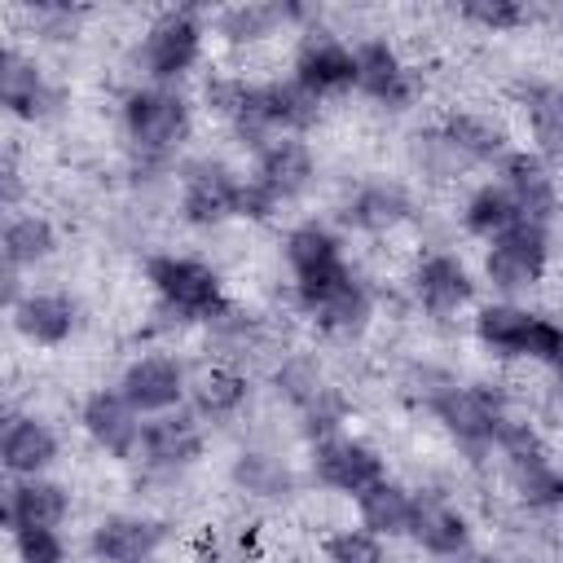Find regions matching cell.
<instances>
[{"label": "cell", "instance_id": "6da1fadb", "mask_svg": "<svg viewBox=\"0 0 563 563\" xmlns=\"http://www.w3.org/2000/svg\"><path fill=\"white\" fill-rule=\"evenodd\" d=\"M119 119H123V136L128 145L150 158V163H167L194 132V106L180 88H167V84H136L128 88L123 106H119Z\"/></svg>", "mask_w": 563, "mask_h": 563}, {"label": "cell", "instance_id": "44dd1931", "mask_svg": "<svg viewBox=\"0 0 563 563\" xmlns=\"http://www.w3.org/2000/svg\"><path fill=\"white\" fill-rule=\"evenodd\" d=\"M62 457L57 431L35 413H9L0 427V466L9 479H35L48 475V466Z\"/></svg>", "mask_w": 563, "mask_h": 563}, {"label": "cell", "instance_id": "74e56055", "mask_svg": "<svg viewBox=\"0 0 563 563\" xmlns=\"http://www.w3.org/2000/svg\"><path fill=\"white\" fill-rule=\"evenodd\" d=\"M246 97H251V79H242V75L211 70V75L202 79V106H207V114H216V119H224V123H233V119L242 114Z\"/></svg>", "mask_w": 563, "mask_h": 563}, {"label": "cell", "instance_id": "cb8c5ba5", "mask_svg": "<svg viewBox=\"0 0 563 563\" xmlns=\"http://www.w3.org/2000/svg\"><path fill=\"white\" fill-rule=\"evenodd\" d=\"M0 106L22 123H35L57 106V88L48 84V75L13 44L0 53Z\"/></svg>", "mask_w": 563, "mask_h": 563}, {"label": "cell", "instance_id": "ba28073f", "mask_svg": "<svg viewBox=\"0 0 563 563\" xmlns=\"http://www.w3.org/2000/svg\"><path fill=\"white\" fill-rule=\"evenodd\" d=\"M246 176L220 158H194L180 167V216L194 229H216L224 220H242Z\"/></svg>", "mask_w": 563, "mask_h": 563}, {"label": "cell", "instance_id": "3957f363", "mask_svg": "<svg viewBox=\"0 0 563 563\" xmlns=\"http://www.w3.org/2000/svg\"><path fill=\"white\" fill-rule=\"evenodd\" d=\"M317 180V154L303 136H277L264 150H255V167L246 176V202L242 220H273L286 202L308 194Z\"/></svg>", "mask_w": 563, "mask_h": 563}, {"label": "cell", "instance_id": "60d3db41", "mask_svg": "<svg viewBox=\"0 0 563 563\" xmlns=\"http://www.w3.org/2000/svg\"><path fill=\"white\" fill-rule=\"evenodd\" d=\"M18 194H22V176H18V158L9 150L4 163H0V198H4V207H18Z\"/></svg>", "mask_w": 563, "mask_h": 563}, {"label": "cell", "instance_id": "484cf974", "mask_svg": "<svg viewBox=\"0 0 563 563\" xmlns=\"http://www.w3.org/2000/svg\"><path fill=\"white\" fill-rule=\"evenodd\" d=\"M251 400V378L233 361H211L189 383V409L202 422H233Z\"/></svg>", "mask_w": 563, "mask_h": 563}, {"label": "cell", "instance_id": "7bdbcfd3", "mask_svg": "<svg viewBox=\"0 0 563 563\" xmlns=\"http://www.w3.org/2000/svg\"><path fill=\"white\" fill-rule=\"evenodd\" d=\"M449 563H497L493 554H479V550H466V554H457V559H449Z\"/></svg>", "mask_w": 563, "mask_h": 563}, {"label": "cell", "instance_id": "7402d4cb", "mask_svg": "<svg viewBox=\"0 0 563 563\" xmlns=\"http://www.w3.org/2000/svg\"><path fill=\"white\" fill-rule=\"evenodd\" d=\"M317 26V9L308 4H264V0H246V4H229L220 13H211V31L233 44V48H251L268 35H277L282 26Z\"/></svg>", "mask_w": 563, "mask_h": 563}, {"label": "cell", "instance_id": "b9f144b4", "mask_svg": "<svg viewBox=\"0 0 563 563\" xmlns=\"http://www.w3.org/2000/svg\"><path fill=\"white\" fill-rule=\"evenodd\" d=\"M198 563H246V554L242 550H229V545H207L198 554Z\"/></svg>", "mask_w": 563, "mask_h": 563}, {"label": "cell", "instance_id": "f1b7e54d", "mask_svg": "<svg viewBox=\"0 0 563 563\" xmlns=\"http://www.w3.org/2000/svg\"><path fill=\"white\" fill-rule=\"evenodd\" d=\"M413 211L405 185L396 180H365L352 189V198L343 202V220L361 233H391L396 224H405Z\"/></svg>", "mask_w": 563, "mask_h": 563}, {"label": "cell", "instance_id": "30bf717a", "mask_svg": "<svg viewBox=\"0 0 563 563\" xmlns=\"http://www.w3.org/2000/svg\"><path fill=\"white\" fill-rule=\"evenodd\" d=\"M290 79L299 88H308L317 101L352 92L356 88V48L325 26H308V31H299V44L290 57Z\"/></svg>", "mask_w": 563, "mask_h": 563}, {"label": "cell", "instance_id": "8992f818", "mask_svg": "<svg viewBox=\"0 0 563 563\" xmlns=\"http://www.w3.org/2000/svg\"><path fill=\"white\" fill-rule=\"evenodd\" d=\"M475 339L493 352V356H523V361H541L554 365L563 356V325L515 303V299H493L475 312Z\"/></svg>", "mask_w": 563, "mask_h": 563}, {"label": "cell", "instance_id": "ab89813d", "mask_svg": "<svg viewBox=\"0 0 563 563\" xmlns=\"http://www.w3.org/2000/svg\"><path fill=\"white\" fill-rule=\"evenodd\" d=\"M413 141H418V145H413V158H418L431 176H453V172L462 167V154L444 141V132H440V128H435V132H427V136L418 132Z\"/></svg>", "mask_w": 563, "mask_h": 563}, {"label": "cell", "instance_id": "9a60e30c", "mask_svg": "<svg viewBox=\"0 0 563 563\" xmlns=\"http://www.w3.org/2000/svg\"><path fill=\"white\" fill-rule=\"evenodd\" d=\"M356 48V92H365L369 101H378L383 110H405L418 97V79L409 70V62L396 53V44H387L383 35H369Z\"/></svg>", "mask_w": 563, "mask_h": 563}, {"label": "cell", "instance_id": "ffe728a7", "mask_svg": "<svg viewBox=\"0 0 563 563\" xmlns=\"http://www.w3.org/2000/svg\"><path fill=\"white\" fill-rule=\"evenodd\" d=\"M497 176L501 185L510 189L515 207L523 211V220H537V224H550L559 216V180H554V167L550 158H541L537 150H510L501 163H497Z\"/></svg>", "mask_w": 563, "mask_h": 563}, {"label": "cell", "instance_id": "836d02e7", "mask_svg": "<svg viewBox=\"0 0 563 563\" xmlns=\"http://www.w3.org/2000/svg\"><path fill=\"white\" fill-rule=\"evenodd\" d=\"M229 479L251 497H286L290 493V466L264 449H242L233 457Z\"/></svg>", "mask_w": 563, "mask_h": 563}, {"label": "cell", "instance_id": "d4e9b609", "mask_svg": "<svg viewBox=\"0 0 563 563\" xmlns=\"http://www.w3.org/2000/svg\"><path fill=\"white\" fill-rule=\"evenodd\" d=\"M70 519V488L53 475L35 479H9L4 488V523L18 528H62Z\"/></svg>", "mask_w": 563, "mask_h": 563}, {"label": "cell", "instance_id": "9c48e42d", "mask_svg": "<svg viewBox=\"0 0 563 563\" xmlns=\"http://www.w3.org/2000/svg\"><path fill=\"white\" fill-rule=\"evenodd\" d=\"M545 268H550V229L537 220H519L484 251V277L506 299L532 290L545 277Z\"/></svg>", "mask_w": 563, "mask_h": 563}, {"label": "cell", "instance_id": "8fae6325", "mask_svg": "<svg viewBox=\"0 0 563 563\" xmlns=\"http://www.w3.org/2000/svg\"><path fill=\"white\" fill-rule=\"evenodd\" d=\"M189 369L172 356V352H141V356H132L128 365H123V374H119V391H123V400L141 413V418H158V413H176V409H185V400H189Z\"/></svg>", "mask_w": 563, "mask_h": 563}, {"label": "cell", "instance_id": "5b68a950", "mask_svg": "<svg viewBox=\"0 0 563 563\" xmlns=\"http://www.w3.org/2000/svg\"><path fill=\"white\" fill-rule=\"evenodd\" d=\"M317 119H321V101L308 88H299L295 79H268V84H251V97L229 128L238 132L242 145L264 150L277 136H303Z\"/></svg>", "mask_w": 563, "mask_h": 563}, {"label": "cell", "instance_id": "e575fe53", "mask_svg": "<svg viewBox=\"0 0 563 563\" xmlns=\"http://www.w3.org/2000/svg\"><path fill=\"white\" fill-rule=\"evenodd\" d=\"M321 559L325 563H387V545L383 537H374L369 528H339L321 541Z\"/></svg>", "mask_w": 563, "mask_h": 563}, {"label": "cell", "instance_id": "ac0fdd59", "mask_svg": "<svg viewBox=\"0 0 563 563\" xmlns=\"http://www.w3.org/2000/svg\"><path fill=\"white\" fill-rule=\"evenodd\" d=\"M282 255H286V268H290V282L295 290L299 286H317V282H330L339 273H347V251H343V238L321 224V220H303L295 229H286L282 238Z\"/></svg>", "mask_w": 563, "mask_h": 563}, {"label": "cell", "instance_id": "7a4b0ae2", "mask_svg": "<svg viewBox=\"0 0 563 563\" xmlns=\"http://www.w3.org/2000/svg\"><path fill=\"white\" fill-rule=\"evenodd\" d=\"M145 282L154 290V299L176 317V321H207L216 325L229 312V295H224V277L198 260V255H150L145 260Z\"/></svg>", "mask_w": 563, "mask_h": 563}, {"label": "cell", "instance_id": "f546056e", "mask_svg": "<svg viewBox=\"0 0 563 563\" xmlns=\"http://www.w3.org/2000/svg\"><path fill=\"white\" fill-rule=\"evenodd\" d=\"M440 132L462 154V163H501L515 150L510 136H506V128L493 114H479V110H453L440 123Z\"/></svg>", "mask_w": 563, "mask_h": 563}, {"label": "cell", "instance_id": "4fadbf2b", "mask_svg": "<svg viewBox=\"0 0 563 563\" xmlns=\"http://www.w3.org/2000/svg\"><path fill=\"white\" fill-rule=\"evenodd\" d=\"M295 299H299V308L317 321V330H325V334H361L365 325H369V312H374V295H369V286L347 268V273H339V277H330V282H317V286H299L295 290Z\"/></svg>", "mask_w": 563, "mask_h": 563}, {"label": "cell", "instance_id": "4316f807", "mask_svg": "<svg viewBox=\"0 0 563 563\" xmlns=\"http://www.w3.org/2000/svg\"><path fill=\"white\" fill-rule=\"evenodd\" d=\"M409 537H413L418 550H427L431 559H444L449 563V559H457V554L471 550L475 528H471L466 510H457L453 501L418 493V515H413V532Z\"/></svg>", "mask_w": 563, "mask_h": 563}, {"label": "cell", "instance_id": "d590c367", "mask_svg": "<svg viewBox=\"0 0 563 563\" xmlns=\"http://www.w3.org/2000/svg\"><path fill=\"white\" fill-rule=\"evenodd\" d=\"M273 383H277V391L295 405V409H308L330 383L321 378V365L312 361V356H286L282 361V369L273 374Z\"/></svg>", "mask_w": 563, "mask_h": 563}, {"label": "cell", "instance_id": "2e32d148", "mask_svg": "<svg viewBox=\"0 0 563 563\" xmlns=\"http://www.w3.org/2000/svg\"><path fill=\"white\" fill-rule=\"evenodd\" d=\"M409 290H413L422 312L453 317L475 299V273L453 251H427L409 273Z\"/></svg>", "mask_w": 563, "mask_h": 563}, {"label": "cell", "instance_id": "d6a6232c", "mask_svg": "<svg viewBox=\"0 0 563 563\" xmlns=\"http://www.w3.org/2000/svg\"><path fill=\"white\" fill-rule=\"evenodd\" d=\"M523 114H528L532 150L541 158H559L563 154V88L532 84L523 97Z\"/></svg>", "mask_w": 563, "mask_h": 563}, {"label": "cell", "instance_id": "52a82bcc", "mask_svg": "<svg viewBox=\"0 0 563 563\" xmlns=\"http://www.w3.org/2000/svg\"><path fill=\"white\" fill-rule=\"evenodd\" d=\"M431 413L435 422L466 449H497L510 413L497 387L488 383H444L440 391H431Z\"/></svg>", "mask_w": 563, "mask_h": 563}, {"label": "cell", "instance_id": "f35d334b", "mask_svg": "<svg viewBox=\"0 0 563 563\" xmlns=\"http://www.w3.org/2000/svg\"><path fill=\"white\" fill-rule=\"evenodd\" d=\"M13 537V554L18 563H66V537L57 528H18Z\"/></svg>", "mask_w": 563, "mask_h": 563}, {"label": "cell", "instance_id": "603a6c76", "mask_svg": "<svg viewBox=\"0 0 563 563\" xmlns=\"http://www.w3.org/2000/svg\"><path fill=\"white\" fill-rule=\"evenodd\" d=\"M9 321L31 347H62L79 330V303L62 290H22Z\"/></svg>", "mask_w": 563, "mask_h": 563}, {"label": "cell", "instance_id": "f6af8a7d", "mask_svg": "<svg viewBox=\"0 0 563 563\" xmlns=\"http://www.w3.org/2000/svg\"><path fill=\"white\" fill-rule=\"evenodd\" d=\"M554 374H559V387H563V356L554 361Z\"/></svg>", "mask_w": 563, "mask_h": 563}, {"label": "cell", "instance_id": "8d00e7d4", "mask_svg": "<svg viewBox=\"0 0 563 563\" xmlns=\"http://www.w3.org/2000/svg\"><path fill=\"white\" fill-rule=\"evenodd\" d=\"M457 18L488 35H506V31H519L532 13L519 0H466V4H457Z\"/></svg>", "mask_w": 563, "mask_h": 563}, {"label": "cell", "instance_id": "4dcf8cb0", "mask_svg": "<svg viewBox=\"0 0 563 563\" xmlns=\"http://www.w3.org/2000/svg\"><path fill=\"white\" fill-rule=\"evenodd\" d=\"M53 251H57V229H53L48 216H40V211H13L4 220L0 255H4V268L9 273H26V268L44 264Z\"/></svg>", "mask_w": 563, "mask_h": 563}, {"label": "cell", "instance_id": "5bb4252c", "mask_svg": "<svg viewBox=\"0 0 563 563\" xmlns=\"http://www.w3.org/2000/svg\"><path fill=\"white\" fill-rule=\"evenodd\" d=\"M79 427L84 435L114 462H136L141 457V431H145V418L123 400L119 387H97L84 396L79 405Z\"/></svg>", "mask_w": 563, "mask_h": 563}, {"label": "cell", "instance_id": "e0dca14e", "mask_svg": "<svg viewBox=\"0 0 563 563\" xmlns=\"http://www.w3.org/2000/svg\"><path fill=\"white\" fill-rule=\"evenodd\" d=\"M167 541V523L154 515H101L88 532V554L97 563H150Z\"/></svg>", "mask_w": 563, "mask_h": 563}, {"label": "cell", "instance_id": "1f68e13d", "mask_svg": "<svg viewBox=\"0 0 563 563\" xmlns=\"http://www.w3.org/2000/svg\"><path fill=\"white\" fill-rule=\"evenodd\" d=\"M519 220H523V211L515 207V198H510V189H506L501 180L475 185V189L466 194V202H462V229H466L471 238H479V242L501 238V233L515 229Z\"/></svg>", "mask_w": 563, "mask_h": 563}, {"label": "cell", "instance_id": "83f0119b", "mask_svg": "<svg viewBox=\"0 0 563 563\" xmlns=\"http://www.w3.org/2000/svg\"><path fill=\"white\" fill-rule=\"evenodd\" d=\"M356 515H361V528H369L383 541L409 537L413 532V515H418V493L387 475V479H378L374 488H365L356 497Z\"/></svg>", "mask_w": 563, "mask_h": 563}, {"label": "cell", "instance_id": "7c38bea8", "mask_svg": "<svg viewBox=\"0 0 563 563\" xmlns=\"http://www.w3.org/2000/svg\"><path fill=\"white\" fill-rule=\"evenodd\" d=\"M308 466H312V479H317L321 488L343 493V497H352V501H356L365 488H374L378 479H387L383 453H378L369 440L347 435V431H339V435H330V440H317Z\"/></svg>", "mask_w": 563, "mask_h": 563}, {"label": "cell", "instance_id": "d6986e66", "mask_svg": "<svg viewBox=\"0 0 563 563\" xmlns=\"http://www.w3.org/2000/svg\"><path fill=\"white\" fill-rule=\"evenodd\" d=\"M202 449H207V422L194 409H176V413L145 418L136 462H145L154 471H185L202 457Z\"/></svg>", "mask_w": 563, "mask_h": 563}, {"label": "cell", "instance_id": "ee69618b", "mask_svg": "<svg viewBox=\"0 0 563 563\" xmlns=\"http://www.w3.org/2000/svg\"><path fill=\"white\" fill-rule=\"evenodd\" d=\"M554 506L563 510V471H559V488H554Z\"/></svg>", "mask_w": 563, "mask_h": 563}, {"label": "cell", "instance_id": "277c9868", "mask_svg": "<svg viewBox=\"0 0 563 563\" xmlns=\"http://www.w3.org/2000/svg\"><path fill=\"white\" fill-rule=\"evenodd\" d=\"M202 48H207V18L189 4H176V9H163L145 26L141 44H136V66H141L145 84L176 88L202 62Z\"/></svg>", "mask_w": 563, "mask_h": 563}]
</instances>
